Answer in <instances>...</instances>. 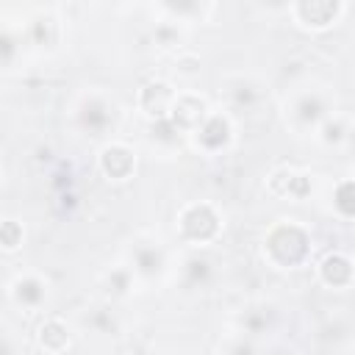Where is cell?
Masks as SVG:
<instances>
[{
	"instance_id": "obj_1",
	"label": "cell",
	"mask_w": 355,
	"mask_h": 355,
	"mask_svg": "<svg viewBox=\"0 0 355 355\" xmlns=\"http://www.w3.org/2000/svg\"><path fill=\"white\" fill-rule=\"evenodd\" d=\"M311 255V233L297 222H277L263 236V258L275 269H297Z\"/></svg>"
},
{
	"instance_id": "obj_2",
	"label": "cell",
	"mask_w": 355,
	"mask_h": 355,
	"mask_svg": "<svg viewBox=\"0 0 355 355\" xmlns=\"http://www.w3.org/2000/svg\"><path fill=\"white\" fill-rule=\"evenodd\" d=\"M219 214L208 202H191L178 216V230L189 244H208L219 236Z\"/></svg>"
},
{
	"instance_id": "obj_3",
	"label": "cell",
	"mask_w": 355,
	"mask_h": 355,
	"mask_svg": "<svg viewBox=\"0 0 355 355\" xmlns=\"http://www.w3.org/2000/svg\"><path fill=\"white\" fill-rule=\"evenodd\" d=\"M344 11H347V6L336 3V0H305V3L291 6L294 19L302 28H311V31H324V28L336 25Z\"/></svg>"
},
{
	"instance_id": "obj_4",
	"label": "cell",
	"mask_w": 355,
	"mask_h": 355,
	"mask_svg": "<svg viewBox=\"0 0 355 355\" xmlns=\"http://www.w3.org/2000/svg\"><path fill=\"white\" fill-rule=\"evenodd\" d=\"M178 100V92L164 83V80H150L139 89V108L144 111V116H150L153 122L158 119H169L172 105Z\"/></svg>"
},
{
	"instance_id": "obj_5",
	"label": "cell",
	"mask_w": 355,
	"mask_h": 355,
	"mask_svg": "<svg viewBox=\"0 0 355 355\" xmlns=\"http://www.w3.org/2000/svg\"><path fill=\"white\" fill-rule=\"evenodd\" d=\"M114 116H116V108L114 103H108L103 94H89L80 100V108H78V125L92 133V136H100L103 130H108V125H114Z\"/></svg>"
},
{
	"instance_id": "obj_6",
	"label": "cell",
	"mask_w": 355,
	"mask_h": 355,
	"mask_svg": "<svg viewBox=\"0 0 355 355\" xmlns=\"http://www.w3.org/2000/svg\"><path fill=\"white\" fill-rule=\"evenodd\" d=\"M208 116V105L202 97L186 92V94H178L175 105H172V114H169V122L180 130V133H194Z\"/></svg>"
},
{
	"instance_id": "obj_7",
	"label": "cell",
	"mask_w": 355,
	"mask_h": 355,
	"mask_svg": "<svg viewBox=\"0 0 355 355\" xmlns=\"http://www.w3.org/2000/svg\"><path fill=\"white\" fill-rule=\"evenodd\" d=\"M100 169H103V175L108 180H125L136 169V155H133V150L128 144L111 141L100 153Z\"/></svg>"
},
{
	"instance_id": "obj_8",
	"label": "cell",
	"mask_w": 355,
	"mask_h": 355,
	"mask_svg": "<svg viewBox=\"0 0 355 355\" xmlns=\"http://www.w3.org/2000/svg\"><path fill=\"white\" fill-rule=\"evenodd\" d=\"M230 133H233V128H230V119L225 114H208L205 122L194 130V139L205 153H216V150L227 147Z\"/></svg>"
},
{
	"instance_id": "obj_9",
	"label": "cell",
	"mask_w": 355,
	"mask_h": 355,
	"mask_svg": "<svg viewBox=\"0 0 355 355\" xmlns=\"http://www.w3.org/2000/svg\"><path fill=\"white\" fill-rule=\"evenodd\" d=\"M352 277H355V266H352L349 255H344V252H330V255L322 258V263H319V280H322L324 286H330V288H344V286L352 283Z\"/></svg>"
},
{
	"instance_id": "obj_10",
	"label": "cell",
	"mask_w": 355,
	"mask_h": 355,
	"mask_svg": "<svg viewBox=\"0 0 355 355\" xmlns=\"http://www.w3.org/2000/svg\"><path fill=\"white\" fill-rule=\"evenodd\" d=\"M291 116H294V122L297 125H302V128H316V125H322L330 114H327V103L313 92V94H300L297 100H294V105H291Z\"/></svg>"
},
{
	"instance_id": "obj_11",
	"label": "cell",
	"mask_w": 355,
	"mask_h": 355,
	"mask_svg": "<svg viewBox=\"0 0 355 355\" xmlns=\"http://www.w3.org/2000/svg\"><path fill=\"white\" fill-rule=\"evenodd\" d=\"M8 294H11V300H14L17 305H22V308H39L42 300H44V294H47V286H44L36 275H25V277H17V280L11 283Z\"/></svg>"
},
{
	"instance_id": "obj_12",
	"label": "cell",
	"mask_w": 355,
	"mask_h": 355,
	"mask_svg": "<svg viewBox=\"0 0 355 355\" xmlns=\"http://www.w3.org/2000/svg\"><path fill=\"white\" fill-rule=\"evenodd\" d=\"M39 344H42V349H47V352H61V349H67V347H69V330H67V324H64L61 319H55V316L44 319V322L39 324Z\"/></svg>"
},
{
	"instance_id": "obj_13",
	"label": "cell",
	"mask_w": 355,
	"mask_h": 355,
	"mask_svg": "<svg viewBox=\"0 0 355 355\" xmlns=\"http://www.w3.org/2000/svg\"><path fill=\"white\" fill-rule=\"evenodd\" d=\"M272 180H283V186H272V191H275V194H280V197L302 200V197L308 194V189H311L308 175L294 172V169H277V172L272 175Z\"/></svg>"
},
{
	"instance_id": "obj_14",
	"label": "cell",
	"mask_w": 355,
	"mask_h": 355,
	"mask_svg": "<svg viewBox=\"0 0 355 355\" xmlns=\"http://www.w3.org/2000/svg\"><path fill=\"white\" fill-rule=\"evenodd\" d=\"M333 208L344 219H355V178H347L333 191Z\"/></svg>"
},
{
	"instance_id": "obj_15",
	"label": "cell",
	"mask_w": 355,
	"mask_h": 355,
	"mask_svg": "<svg viewBox=\"0 0 355 355\" xmlns=\"http://www.w3.org/2000/svg\"><path fill=\"white\" fill-rule=\"evenodd\" d=\"M164 266V255L158 247H139L133 252V269L141 275H155Z\"/></svg>"
},
{
	"instance_id": "obj_16",
	"label": "cell",
	"mask_w": 355,
	"mask_h": 355,
	"mask_svg": "<svg viewBox=\"0 0 355 355\" xmlns=\"http://www.w3.org/2000/svg\"><path fill=\"white\" fill-rule=\"evenodd\" d=\"M153 42H155L161 50H175V47H180V31H178L175 19H166V22H161V25H155Z\"/></svg>"
},
{
	"instance_id": "obj_17",
	"label": "cell",
	"mask_w": 355,
	"mask_h": 355,
	"mask_svg": "<svg viewBox=\"0 0 355 355\" xmlns=\"http://www.w3.org/2000/svg\"><path fill=\"white\" fill-rule=\"evenodd\" d=\"M344 136H347V128H344V122L338 116H327L319 125V139L324 144H338V141H344Z\"/></svg>"
},
{
	"instance_id": "obj_18",
	"label": "cell",
	"mask_w": 355,
	"mask_h": 355,
	"mask_svg": "<svg viewBox=\"0 0 355 355\" xmlns=\"http://www.w3.org/2000/svg\"><path fill=\"white\" fill-rule=\"evenodd\" d=\"M183 275L189 277L191 286H197V283H202V280L211 275V263H208L205 258H200V255H191V258H186V263H183Z\"/></svg>"
},
{
	"instance_id": "obj_19",
	"label": "cell",
	"mask_w": 355,
	"mask_h": 355,
	"mask_svg": "<svg viewBox=\"0 0 355 355\" xmlns=\"http://www.w3.org/2000/svg\"><path fill=\"white\" fill-rule=\"evenodd\" d=\"M19 244H22V227L14 219H6L3 222V247L6 250H17Z\"/></svg>"
},
{
	"instance_id": "obj_20",
	"label": "cell",
	"mask_w": 355,
	"mask_h": 355,
	"mask_svg": "<svg viewBox=\"0 0 355 355\" xmlns=\"http://www.w3.org/2000/svg\"><path fill=\"white\" fill-rule=\"evenodd\" d=\"M130 280H133V277H130V269H114V272L108 275V286H111L108 291H111V294H125V291L130 288Z\"/></svg>"
},
{
	"instance_id": "obj_21",
	"label": "cell",
	"mask_w": 355,
	"mask_h": 355,
	"mask_svg": "<svg viewBox=\"0 0 355 355\" xmlns=\"http://www.w3.org/2000/svg\"><path fill=\"white\" fill-rule=\"evenodd\" d=\"M233 355H252V349H250L244 341H236V347H233Z\"/></svg>"
}]
</instances>
